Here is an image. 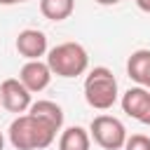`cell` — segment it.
<instances>
[{
  "label": "cell",
  "mask_w": 150,
  "mask_h": 150,
  "mask_svg": "<svg viewBox=\"0 0 150 150\" xmlns=\"http://www.w3.org/2000/svg\"><path fill=\"white\" fill-rule=\"evenodd\" d=\"M145 87H148V89H150V75H148V82H145Z\"/></svg>",
  "instance_id": "obj_18"
},
{
  "label": "cell",
  "mask_w": 150,
  "mask_h": 150,
  "mask_svg": "<svg viewBox=\"0 0 150 150\" xmlns=\"http://www.w3.org/2000/svg\"><path fill=\"white\" fill-rule=\"evenodd\" d=\"M0 103L5 110L9 112H26L30 110V91L21 84L19 77H7L2 84H0Z\"/></svg>",
  "instance_id": "obj_5"
},
{
  "label": "cell",
  "mask_w": 150,
  "mask_h": 150,
  "mask_svg": "<svg viewBox=\"0 0 150 150\" xmlns=\"http://www.w3.org/2000/svg\"><path fill=\"white\" fill-rule=\"evenodd\" d=\"M89 136L103 150H120L127 143V129L112 115H98V117H94L91 124H89Z\"/></svg>",
  "instance_id": "obj_4"
},
{
  "label": "cell",
  "mask_w": 150,
  "mask_h": 150,
  "mask_svg": "<svg viewBox=\"0 0 150 150\" xmlns=\"http://www.w3.org/2000/svg\"><path fill=\"white\" fill-rule=\"evenodd\" d=\"M19 2H28V0H0V5H19Z\"/></svg>",
  "instance_id": "obj_16"
},
{
  "label": "cell",
  "mask_w": 150,
  "mask_h": 150,
  "mask_svg": "<svg viewBox=\"0 0 150 150\" xmlns=\"http://www.w3.org/2000/svg\"><path fill=\"white\" fill-rule=\"evenodd\" d=\"M30 115L45 120V122L52 124L56 131H61V127H63V110H61V105L54 103V101H35V103L30 105Z\"/></svg>",
  "instance_id": "obj_10"
},
{
  "label": "cell",
  "mask_w": 150,
  "mask_h": 150,
  "mask_svg": "<svg viewBox=\"0 0 150 150\" xmlns=\"http://www.w3.org/2000/svg\"><path fill=\"white\" fill-rule=\"evenodd\" d=\"M136 7L145 14H150V0H136Z\"/></svg>",
  "instance_id": "obj_14"
},
{
  "label": "cell",
  "mask_w": 150,
  "mask_h": 150,
  "mask_svg": "<svg viewBox=\"0 0 150 150\" xmlns=\"http://www.w3.org/2000/svg\"><path fill=\"white\" fill-rule=\"evenodd\" d=\"M19 80L30 94H35V91L47 89V84L52 80V70H49L47 61H26L19 70Z\"/></svg>",
  "instance_id": "obj_8"
},
{
  "label": "cell",
  "mask_w": 150,
  "mask_h": 150,
  "mask_svg": "<svg viewBox=\"0 0 150 150\" xmlns=\"http://www.w3.org/2000/svg\"><path fill=\"white\" fill-rule=\"evenodd\" d=\"M122 110L141 124H150V91L145 87L127 89L122 94Z\"/></svg>",
  "instance_id": "obj_6"
},
{
  "label": "cell",
  "mask_w": 150,
  "mask_h": 150,
  "mask_svg": "<svg viewBox=\"0 0 150 150\" xmlns=\"http://www.w3.org/2000/svg\"><path fill=\"white\" fill-rule=\"evenodd\" d=\"M124 150H150V138L143 134H131V136H127Z\"/></svg>",
  "instance_id": "obj_13"
},
{
  "label": "cell",
  "mask_w": 150,
  "mask_h": 150,
  "mask_svg": "<svg viewBox=\"0 0 150 150\" xmlns=\"http://www.w3.org/2000/svg\"><path fill=\"white\" fill-rule=\"evenodd\" d=\"M7 136L16 150H45L54 143L56 129L52 124H47L45 120L26 112V115H19L9 124Z\"/></svg>",
  "instance_id": "obj_1"
},
{
  "label": "cell",
  "mask_w": 150,
  "mask_h": 150,
  "mask_svg": "<svg viewBox=\"0 0 150 150\" xmlns=\"http://www.w3.org/2000/svg\"><path fill=\"white\" fill-rule=\"evenodd\" d=\"M47 66L52 75L77 77L89 68V54L80 42H61L47 52Z\"/></svg>",
  "instance_id": "obj_2"
},
{
  "label": "cell",
  "mask_w": 150,
  "mask_h": 150,
  "mask_svg": "<svg viewBox=\"0 0 150 150\" xmlns=\"http://www.w3.org/2000/svg\"><path fill=\"white\" fill-rule=\"evenodd\" d=\"M94 2H98V5H105V7H110V5H117L120 0H94Z\"/></svg>",
  "instance_id": "obj_15"
},
{
  "label": "cell",
  "mask_w": 150,
  "mask_h": 150,
  "mask_svg": "<svg viewBox=\"0 0 150 150\" xmlns=\"http://www.w3.org/2000/svg\"><path fill=\"white\" fill-rule=\"evenodd\" d=\"M127 75L138 87H145L148 75H150V49H136L127 59Z\"/></svg>",
  "instance_id": "obj_9"
},
{
  "label": "cell",
  "mask_w": 150,
  "mask_h": 150,
  "mask_svg": "<svg viewBox=\"0 0 150 150\" xmlns=\"http://www.w3.org/2000/svg\"><path fill=\"white\" fill-rule=\"evenodd\" d=\"M89 145H91V136L82 127H68L59 138V150H89Z\"/></svg>",
  "instance_id": "obj_11"
},
{
  "label": "cell",
  "mask_w": 150,
  "mask_h": 150,
  "mask_svg": "<svg viewBox=\"0 0 150 150\" xmlns=\"http://www.w3.org/2000/svg\"><path fill=\"white\" fill-rule=\"evenodd\" d=\"M16 52L26 61H40V56L47 54V35L38 28H26L16 35Z\"/></svg>",
  "instance_id": "obj_7"
},
{
  "label": "cell",
  "mask_w": 150,
  "mask_h": 150,
  "mask_svg": "<svg viewBox=\"0 0 150 150\" xmlns=\"http://www.w3.org/2000/svg\"><path fill=\"white\" fill-rule=\"evenodd\" d=\"M84 98L96 110H108L117 101V80L110 68L96 66L84 80Z\"/></svg>",
  "instance_id": "obj_3"
},
{
  "label": "cell",
  "mask_w": 150,
  "mask_h": 150,
  "mask_svg": "<svg viewBox=\"0 0 150 150\" xmlns=\"http://www.w3.org/2000/svg\"><path fill=\"white\" fill-rule=\"evenodd\" d=\"M75 0H40V12L49 21H63L73 14Z\"/></svg>",
  "instance_id": "obj_12"
},
{
  "label": "cell",
  "mask_w": 150,
  "mask_h": 150,
  "mask_svg": "<svg viewBox=\"0 0 150 150\" xmlns=\"http://www.w3.org/2000/svg\"><path fill=\"white\" fill-rule=\"evenodd\" d=\"M0 150H5V136H2V131H0Z\"/></svg>",
  "instance_id": "obj_17"
}]
</instances>
